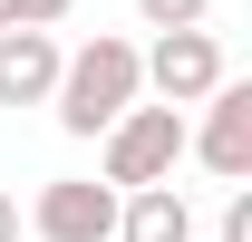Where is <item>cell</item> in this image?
<instances>
[{
  "label": "cell",
  "instance_id": "obj_1",
  "mask_svg": "<svg viewBox=\"0 0 252 242\" xmlns=\"http://www.w3.org/2000/svg\"><path fill=\"white\" fill-rule=\"evenodd\" d=\"M136 97H146L136 39H107V30H97L88 49H68V59H59V88H49V107H59V126H68V136H107V126H117Z\"/></svg>",
  "mask_w": 252,
  "mask_h": 242
},
{
  "label": "cell",
  "instance_id": "obj_2",
  "mask_svg": "<svg viewBox=\"0 0 252 242\" xmlns=\"http://www.w3.org/2000/svg\"><path fill=\"white\" fill-rule=\"evenodd\" d=\"M185 165V107H126L107 136H97V184L107 194H146V184H175Z\"/></svg>",
  "mask_w": 252,
  "mask_h": 242
},
{
  "label": "cell",
  "instance_id": "obj_3",
  "mask_svg": "<svg viewBox=\"0 0 252 242\" xmlns=\"http://www.w3.org/2000/svg\"><path fill=\"white\" fill-rule=\"evenodd\" d=\"M136 68H146L156 107H204V97L233 78V68H223V39H214V30H165L156 49H136Z\"/></svg>",
  "mask_w": 252,
  "mask_h": 242
},
{
  "label": "cell",
  "instance_id": "obj_4",
  "mask_svg": "<svg viewBox=\"0 0 252 242\" xmlns=\"http://www.w3.org/2000/svg\"><path fill=\"white\" fill-rule=\"evenodd\" d=\"M30 233L39 242H117V194L97 175H49L30 204Z\"/></svg>",
  "mask_w": 252,
  "mask_h": 242
},
{
  "label": "cell",
  "instance_id": "obj_5",
  "mask_svg": "<svg viewBox=\"0 0 252 242\" xmlns=\"http://www.w3.org/2000/svg\"><path fill=\"white\" fill-rule=\"evenodd\" d=\"M185 155H204V175L223 184H252V88L243 78H223L204 97V126H185Z\"/></svg>",
  "mask_w": 252,
  "mask_h": 242
},
{
  "label": "cell",
  "instance_id": "obj_6",
  "mask_svg": "<svg viewBox=\"0 0 252 242\" xmlns=\"http://www.w3.org/2000/svg\"><path fill=\"white\" fill-rule=\"evenodd\" d=\"M59 59H68V49L49 30H0V107H49Z\"/></svg>",
  "mask_w": 252,
  "mask_h": 242
},
{
  "label": "cell",
  "instance_id": "obj_7",
  "mask_svg": "<svg viewBox=\"0 0 252 242\" xmlns=\"http://www.w3.org/2000/svg\"><path fill=\"white\" fill-rule=\"evenodd\" d=\"M117 242H194V204L175 194V184L117 194Z\"/></svg>",
  "mask_w": 252,
  "mask_h": 242
},
{
  "label": "cell",
  "instance_id": "obj_8",
  "mask_svg": "<svg viewBox=\"0 0 252 242\" xmlns=\"http://www.w3.org/2000/svg\"><path fill=\"white\" fill-rule=\"evenodd\" d=\"M136 20H146V30H204V20H214V0H136Z\"/></svg>",
  "mask_w": 252,
  "mask_h": 242
},
{
  "label": "cell",
  "instance_id": "obj_9",
  "mask_svg": "<svg viewBox=\"0 0 252 242\" xmlns=\"http://www.w3.org/2000/svg\"><path fill=\"white\" fill-rule=\"evenodd\" d=\"M10 10H20V30H59V20L78 10V0H10Z\"/></svg>",
  "mask_w": 252,
  "mask_h": 242
},
{
  "label": "cell",
  "instance_id": "obj_10",
  "mask_svg": "<svg viewBox=\"0 0 252 242\" xmlns=\"http://www.w3.org/2000/svg\"><path fill=\"white\" fill-rule=\"evenodd\" d=\"M214 242H252V194H243V184H233V204H223V233Z\"/></svg>",
  "mask_w": 252,
  "mask_h": 242
},
{
  "label": "cell",
  "instance_id": "obj_11",
  "mask_svg": "<svg viewBox=\"0 0 252 242\" xmlns=\"http://www.w3.org/2000/svg\"><path fill=\"white\" fill-rule=\"evenodd\" d=\"M0 242H20V204H10V194H0Z\"/></svg>",
  "mask_w": 252,
  "mask_h": 242
},
{
  "label": "cell",
  "instance_id": "obj_12",
  "mask_svg": "<svg viewBox=\"0 0 252 242\" xmlns=\"http://www.w3.org/2000/svg\"><path fill=\"white\" fill-rule=\"evenodd\" d=\"M0 30H20V10H10V0H0Z\"/></svg>",
  "mask_w": 252,
  "mask_h": 242
}]
</instances>
